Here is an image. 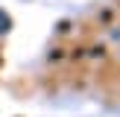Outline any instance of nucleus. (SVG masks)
Listing matches in <instances>:
<instances>
[{"label": "nucleus", "instance_id": "f257e3e1", "mask_svg": "<svg viewBox=\"0 0 120 117\" xmlns=\"http://www.w3.org/2000/svg\"><path fill=\"white\" fill-rule=\"evenodd\" d=\"M6 26H9V21H6V18L0 15V29H6Z\"/></svg>", "mask_w": 120, "mask_h": 117}]
</instances>
